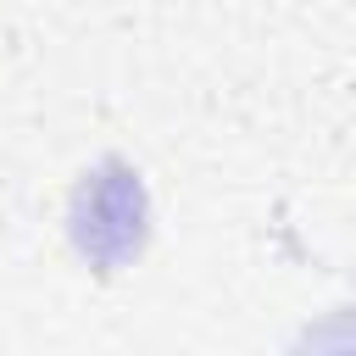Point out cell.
<instances>
[{"instance_id":"1","label":"cell","mask_w":356,"mask_h":356,"mask_svg":"<svg viewBox=\"0 0 356 356\" xmlns=\"http://www.w3.org/2000/svg\"><path fill=\"white\" fill-rule=\"evenodd\" d=\"M145 234V189L122 161H106L72 200V239L95 267H122Z\"/></svg>"}]
</instances>
